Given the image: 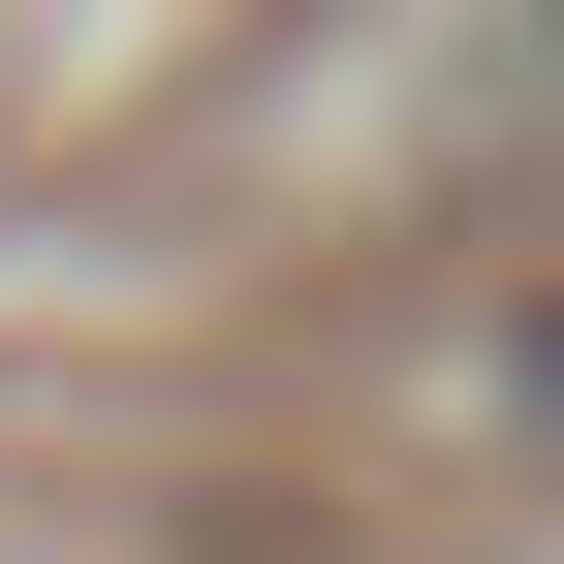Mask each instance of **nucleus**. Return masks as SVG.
<instances>
[{
    "label": "nucleus",
    "instance_id": "obj_1",
    "mask_svg": "<svg viewBox=\"0 0 564 564\" xmlns=\"http://www.w3.org/2000/svg\"><path fill=\"white\" fill-rule=\"evenodd\" d=\"M533 440H564V314H533Z\"/></svg>",
    "mask_w": 564,
    "mask_h": 564
}]
</instances>
